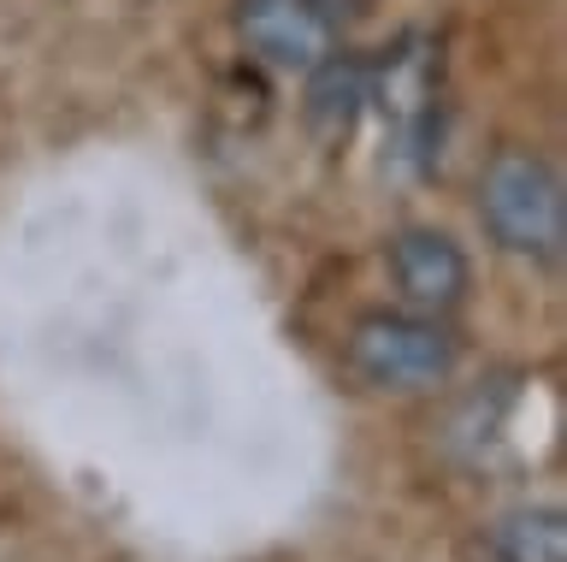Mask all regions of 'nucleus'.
Listing matches in <instances>:
<instances>
[{
    "instance_id": "1",
    "label": "nucleus",
    "mask_w": 567,
    "mask_h": 562,
    "mask_svg": "<svg viewBox=\"0 0 567 562\" xmlns=\"http://www.w3.org/2000/svg\"><path fill=\"white\" fill-rule=\"evenodd\" d=\"M367 108L384 119L390 161L402 172H425L443 136V60L437 42L408 30L396 48H384L379 65H367Z\"/></svg>"
},
{
    "instance_id": "2",
    "label": "nucleus",
    "mask_w": 567,
    "mask_h": 562,
    "mask_svg": "<svg viewBox=\"0 0 567 562\" xmlns=\"http://www.w3.org/2000/svg\"><path fill=\"white\" fill-rule=\"evenodd\" d=\"M478 219H485L496 249L526 255V260H556L567 237L556 166L532 149L491 154V166L478 172Z\"/></svg>"
},
{
    "instance_id": "3",
    "label": "nucleus",
    "mask_w": 567,
    "mask_h": 562,
    "mask_svg": "<svg viewBox=\"0 0 567 562\" xmlns=\"http://www.w3.org/2000/svg\"><path fill=\"white\" fill-rule=\"evenodd\" d=\"M455 338L425 314H367L349 331V367L372 391H432L455 374Z\"/></svg>"
},
{
    "instance_id": "4",
    "label": "nucleus",
    "mask_w": 567,
    "mask_h": 562,
    "mask_svg": "<svg viewBox=\"0 0 567 562\" xmlns=\"http://www.w3.org/2000/svg\"><path fill=\"white\" fill-rule=\"evenodd\" d=\"M237 37L278 72H308L337 48V19L319 0H237Z\"/></svg>"
},
{
    "instance_id": "5",
    "label": "nucleus",
    "mask_w": 567,
    "mask_h": 562,
    "mask_svg": "<svg viewBox=\"0 0 567 562\" xmlns=\"http://www.w3.org/2000/svg\"><path fill=\"white\" fill-rule=\"evenodd\" d=\"M390 273H396V290L425 314H443L467 296V255H461V243L443 232H425V225L390 237Z\"/></svg>"
},
{
    "instance_id": "6",
    "label": "nucleus",
    "mask_w": 567,
    "mask_h": 562,
    "mask_svg": "<svg viewBox=\"0 0 567 562\" xmlns=\"http://www.w3.org/2000/svg\"><path fill=\"white\" fill-rule=\"evenodd\" d=\"M361 113H367V60L331 48L319 65H308V125L326 149H343L361 125Z\"/></svg>"
},
{
    "instance_id": "7",
    "label": "nucleus",
    "mask_w": 567,
    "mask_h": 562,
    "mask_svg": "<svg viewBox=\"0 0 567 562\" xmlns=\"http://www.w3.org/2000/svg\"><path fill=\"white\" fill-rule=\"evenodd\" d=\"M496 562H567V515L561 509H514L491 533Z\"/></svg>"
}]
</instances>
